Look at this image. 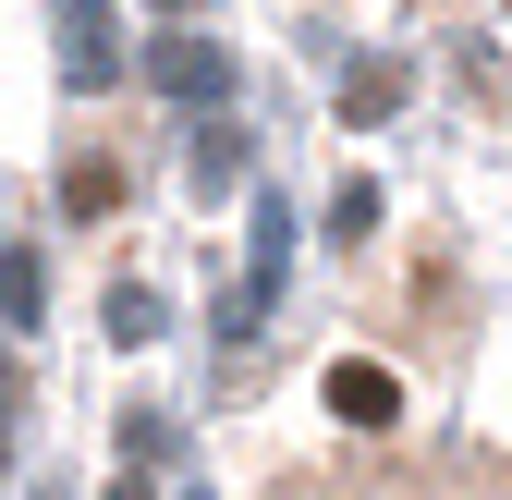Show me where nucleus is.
Segmentation results:
<instances>
[{
    "instance_id": "f257e3e1",
    "label": "nucleus",
    "mask_w": 512,
    "mask_h": 500,
    "mask_svg": "<svg viewBox=\"0 0 512 500\" xmlns=\"http://www.w3.org/2000/svg\"><path fill=\"white\" fill-rule=\"evenodd\" d=\"M147 74H159V98H183V110H220V98H232V49H220V37H159Z\"/></svg>"
},
{
    "instance_id": "f03ea898",
    "label": "nucleus",
    "mask_w": 512,
    "mask_h": 500,
    "mask_svg": "<svg viewBox=\"0 0 512 500\" xmlns=\"http://www.w3.org/2000/svg\"><path fill=\"white\" fill-rule=\"evenodd\" d=\"M330 415H342V427H391V415H403V379L366 366V354H342V366H330Z\"/></svg>"
},
{
    "instance_id": "7ed1b4c3",
    "label": "nucleus",
    "mask_w": 512,
    "mask_h": 500,
    "mask_svg": "<svg viewBox=\"0 0 512 500\" xmlns=\"http://www.w3.org/2000/svg\"><path fill=\"white\" fill-rule=\"evenodd\" d=\"M61 74H74V86L110 74V13H98V0H74V13H61Z\"/></svg>"
},
{
    "instance_id": "20e7f679",
    "label": "nucleus",
    "mask_w": 512,
    "mask_h": 500,
    "mask_svg": "<svg viewBox=\"0 0 512 500\" xmlns=\"http://www.w3.org/2000/svg\"><path fill=\"white\" fill-rule=\"evenodd\" d=\"M110 342H159V293L147 281H110Z\"/></svg>"
},
{
    "instance_id": "39448f33",
    "label": "nucleus",
    "mask_w": 512,
    "mask_h": 500,
    "mask_svg": "<svg viewBox=\"0 0 512 500\" xmlns=\"http://www.w3.org/2000/svg\"><path fill=\"white\" fill-rule=\"evenodd\" d=\"M342 110H354V122H378V110H403V61H366V74L342 86Z\"/></svg>"
},
{
    "instance_id": "423d86ee",
    "label": "nucleus",
    "mask_w": 512,
    "mask_h": 500,
    "mask_svg": "<svg viewBox=\"0 0 512 500\" xmlns=\"http://www.w3.org/2000/svg\"><path fill=\"white\" fill-rule=\"evenodd\" d=\"M0 305H13V330H37V305H49V269L25 257V244H13V269H0Z\"/></svg>"
},
{
    "instance_id": "0eeeda50",
    "label": "nucleus",
    "mask_w": 512,
    "mask_h": 500,
    "mask_svg": "<svg viewBox=\"0 0 512 500\" xmlns=\"http://www.w3.org/2000/svg\"><path fill=\"white\" fill-rule=\"evenodd\" d=\"M220 183H244V135L208 122V135H196V196H220Z\"/></svg>"
},
{
    "instance_id": "6e6552de",
    "label": "nucleus",
    "mask_w": 512,
    "mask_h": 500,
    "mask_svg": "<svg viewBox=\"0 0 512 500\" xmlns=\"http://www.w3.org/2000/svg\"><path fill=\"white\" fill-rule=\"evenodd\" d=\"M110 196H122V171H110V159H74V171H61V208H86V220H98Z\"/></svg>"
},
{
    "instance_id": "1a4fd4ad",
    "label": "nucleus",
    "mask_w": 512,
    "mask_h": 500,
    "mask_svg": "<svg viewBox=\"0 0 512 500\" xmlns=\"http://www.w3.org/2000/svg\"><path fill=\"white\" fill-rule=\"evenodd\" d=\"M378 232V183H342V196H330V244H366Z\"/></svg>"
},
{
    "instance_id": "9d476101",
    "label": "nucleus",
    "mask_w": 512,
    "mask_h": 500,
    "mask_svg": "<svg viewBox=\"0 0 512 500\" xmlns=\"http://www.w3.org/2000/svg\"><path fill=\"white\" fill-rule=\"evenodd\" d=\"M98 500H147V476H110V488H98Z\"/></svg>"
}]
</instances>
